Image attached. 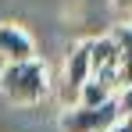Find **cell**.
Returning a JSON list of instances; mask_svg holds the SVG:
<instances>
[{"label":"cell","instance_id":"6da1fadb","mask_svg":"<svg viewBox=\"0 0 132 132\" xmlns=\"http://www.w3.org/2000/svg\"><path fill=\"white\" fill-rule=\"evenodd\" d=\"M0 93L18 104V107H36L43 104L46 93H50V75L36 57H25V61H4L0 71Z\"/></svg>","mask_w":132,"mask_h":132},{"label":"cell","instance_id":"7a4b0ae2","mask_svg":"<svg viewBox=\"0 0 132 132\" xmlns=\"http://www.w3.org/2000/svg\"><path fill=\"white\" fill-rule=\"evenodd\" d=\"M118 118V96H107L104 104H68L61 114V132H100L111 129Z\"/></svg>","mask_w":132,"mask_h":132},{"label":"cell","instance_id":"3957f363","mask_svg":"<svg viewBox=\"0 0 132 132\" xmlns=\"http://www.w3.org/2000/svg\"><path fill=\"white\" fill-rule=\"evenodd\" d=\"M89 75L118 89V43L111 36L89 39Z\"/></svg>","mask_w":132,"mask_h":132},{"label":"cell","instance_id":"277c9868","mask_svg":"<svg viewBox=\"0 0 132 132\" xmlns=\"http://www.w3.org/2000/svg\"><path fill=\"white\" fill-rule=\"evenodd\" d=\"M89 79V39L82 43H75L68 50V61H64V89H61V100L68 104H75V96H79V86Z\"/></svg>","mask_w":132,"mask_h":132},{"label":"cell","instance_id":"5b68a950","mask_svg":"<svg viewBox=\"0 0 132 132\" xmlns=\"http://www.w3.org/2000/svg\"><path fill=\"white\" fill-rule=\"evenodd\" d=\"M0 57H4V61H25V57H36V43H32V36L25 32L22 25L0 22Z\"/></svg>","mask_w":132,"mask_h":132},{"label":"cell","instance_id":"8992f818","mask_svg":"<svg viewBox=\"0 0 132 132\" xmlns=\"http://www.w3.org/2000/svg\"><path fill=\"white\" fill-rule=\"evenodd\" d=\"M111 39L118 43V89L132 82V18H121V25H114Z\"/></svg>","mask_w":132,"mask_h":132},{"label":"cell","instance_id":"52a82bcc","mask_svg":"<svg viewBox=\"0 0 132 132\" xmlns=\"http://www.w3.org/2000/svg\"><path fill=\"white\" fill-rule=\"evenodd\" d=\"M107 96H114V86H111V82H100V79H93V75H89L86 82L79 86L75 104H104Z\"/></svg>","mask_w":132,"mask_h":132},{"label":"cell","instance_id":"ba28073f","mask_svg":"<svg viewBox=\"0 0 132 132\" xmlns=\"http://www.w3.org/2000/svg\"><path fill=\"white\" fill-rule=\"evenodd\" d=\"M118 111H121L125 121H132V82H125L121 93H118Z\"/></svg>","mask_w":132,"mask_h":132},{"label":"cell","instance_id":"9c48e42d","mask_svg":"<svg viewBox=\"0 0 132 132\" xmlns=\"http://www.w3.org/2000/svg\"><path fill=\"white\" fill-rule=\"evenodd\" d=\"M111 4H114V11L121 18H132V0H111Z\"/></svg>","mask_w":132,"mask_h":132},{"label":"cell","instance_id":"30bf717a","mask_svg":"<svg viewBox=\"0 0 132 132\" xmlns=\"http://www.w3.org/2000/svg\"><path fill=\"white\" fill-rule=\"evenodd\" d=\"M100 132H111V129H100Z\"/></svg>","mask_w":132,"mask_h":132}]
</instances>
